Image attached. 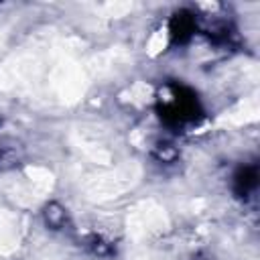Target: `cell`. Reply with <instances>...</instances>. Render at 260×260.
I'll return each instance as SVG.
<instances>
[{"mask_svg": "<svg viewBox=\"0 0 260 260\" xmlns=\"http://www.w3.org/2000/svg\"><path fill=\"white\" fill-rule=\"evenodd\" d=\"M20 228L18 217L6 209H0V254H10L18 248Z\"/></svg>", "mask_w": 260, "mask_h": 260, "instance_id": "4", "label": "cell"}, {"mask_svg": "<svg viewBox=\"0 0 260 260\" xmlns=\"http://www.w3.org/2000/svg\"><path fill=\"white\" fill-rule=\"evenodd\" d=\"M24 175L30 181L32 191H35L37 197H43V195H47L51 191V187H53V175H51L49 169L32 165V167H26L24 169Z\"/></svg>", "mask_w": 260, "mask_h": 260, "instance_id": "5", "label": "cell"}, {"mask_svg": "<svg viewBox=\"0 0 260 260\" xmlns=\"http://www.w3.org/2000/svg\"><path fill=\"white\" fill-rule=\"evenodd\" d=\"M256 118H258V100L250 98V100H244V102L236 104L232 110L223 112L217 118V124L219 126H242V124L254 122Z\"/></svg>", "mask_w": 260, "mask_h": 260, "instance_id": "3", "label": "cell"}, {"mask_svg": "<svg viewBox=\"0 0 260 260\" xmlns=\"http://www.w3.org/2000/svg\"><path fill=\"white\" fill-rule=\"evenodd\" d=\"M150 95H152L150 85H146V83H142V81H138V83H134V85L130 87V100L136 102V104H146V102L150 100Z\"/></svg>", "mask_w": 260, "mask_h": 260, "instance_id": "7", "label": "cell"}, {"mask_svg": "<svg viewBox=\"0 0 260 260\" xmlns=\"http://www.w3.org/2000/svg\"><path fill=\"white\" fill-rule=\"evenodd\" d=\"M167 41H169L167 28H158L156 32H152V37H150V41H148V55H150V57L158 55V53L167 47Z\"/></svg>", "mask_w": 260, "mask_h": 260, "instance_id": "6", "label": "cell"}, {"mask_svg": "<svg viewBox=\"0 0 260 260\" xmlns=\"http://www.w3.org/2000/svg\"><path fill=\"white\" fill-rule=\"evenodd\" d=\"M140 175H142V169L136 162H126V165L116 167L110 173L91 177L85 183V193L93 201H106V199L126 193L130 187H134L138 183Z\"/></svg>", "mask_w": 260, "mask_h": 260, "instance_id": "1", "label": "cell"}, {"mask_svg": "<svg viewBox=\"0 0 260 260\" xmlns=\"http://www.w3.org/2000/svg\"><path fill=\"white\" fill-rule=\"evenodd\" d=\"M167 228H169L167 211L154 201H140L128 213V234L132 238L160 234Z\"/></svg>", "mask_w": 260, "mask_h": 260, "instance_id": "2", "label": "cell"}, {"mask_svg": "<svg viewBox=\"0 0 260 260\" xmlns=\"http://www.w3.org/2000/svg\"><path fill=\"white\" fill-rule=\"evenodd\" d=\"M132 8V4H128V2H108V4H104V12L108 14V16H124L128 10Z\"/></svg>", "mask_w": 260, "mask_h": 260, "instance_id": "8", "label": "cell"}]
</instances>
